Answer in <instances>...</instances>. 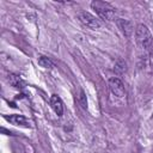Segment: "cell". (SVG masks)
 Returning a JSON list of instances; mask_svg holds the SVG:
<instances>
[{"mask_svg": "<svg viewBox=\"0 0 153 153\" xmlns=\"http://www.w3.org/2000/svg\"><path fill=\"white\" fill-rule=\"evenodd\" d=\"M135 37H136L137 44L142 49H145L147 51L151 50V48L153 45V37H152V35H151V32H149V30L147 29L146 25L139 24L136 26V29H135Z\"/></svg>", "mask_w": 153, "mask_h": 153, "instance_id": "6da1fadb", "label": "cell"}, {"mask_svg": "<svg viewBox=\"0 0 153 153\" xmlns=\"http://www.w3.org/2000/svg\"><path fill=\"white\" fill-rule=\"evenodd\" d=\"M91 7L104 20H111L114 14H115V7L111 4L105 2V1H99V0L92 1L91 2Z\"/></svg>", "mask_w": 153, "mask_h": 153, "instance_id": "7a4b0ae2", "label": "cell"}, {"mask_svg": "<svg viewBox=\"0 0 153 153\" xmlns=\"http://www.w3.org/2000/svg\"><path fill=\"white\" fill-rule=\"evenodd\" d=\"M78 18H79V20H80L85 26H87V27L91 29V30H97V29H99L100 25H102V23L99 22L98 18H96L93 14H91L90 12H86V11L80 12V13L78 14Z\"/></svg>", "mask_w": 153, "mask_h": 153, "instance_id": "3957f363", "label": "cell"}, {"mask_svg": "<svg viewBox=\"0 0 153 153\" xmlns=\"http://www.w3.org/2000/svg\"><path fill=\"white\" fill-rule=\"evenodd\" d=\"M109 88L111 91L112 94H115L116 97H124L126 94V90H124V85L123 82L118 79V78H110L109 79Z\"/></svg>", "mask_w": 153, "mask_h": 153, "instance_id": "277c9868", "label": "cell"}, {"mask_svg": "<svg viewBox=\"0 0 153 153\" xmlns=\"http://www.w3.org/2000/svg\"><path fill=\"white\" fill-rule=\"evenodd\" d=\"M116 23H117L118 29L121 30V32H122L126 37H130V36H131V33H133L134 29H133V25H131V23H130L129 20H127V19H122V18H118V19L116 20Z\"/></svg>", "mask_w": 153, "mask_h": 153, "instance_id": "5b68a950", "label": "cell"}, {"mask_svg": "<svg viewBox=\"0 0 153 153\" xmlns=\"http://www.w3.org/2000/svg\"><path fill=\"white\" fill-rule=\"evenodd\" d=\"M50 105L53 108V110L55 111V114L57 116H62L63 114V104H62V100L59 96L56 94H53L50 97Z\"/></svg>", "mask_w": 153, "mask_h": 153, "instance_id": "8992f818", "label": "cell"}, {"mask_svg": "<svg viewBox=\"0 0 153 153\" xmlns=\"http://www.w3.org/2000/svg\"><path fill=\"white\" fill-rule=\"evenodd\" d=\"M5 120L17 124V126H24V127H29V121L23 116V115H10V116H5Z\"/></svg>", "mask_w": 153, "mask_h": 153, "instance_id": "52a82bcc", "label": "cell"}, {"mask_svg": "<svg viewBox=\"0 0 153 153\" xmlns=\"http://www.w3.org/2000/svg\"><path fill=\"white\" fill-rule=\"evenodd\" d=\"M8 81H10V84H11L12 86H14V87H23V85H24L23 79H22L19 75H14V74H10Z\"/></svg>", "mask_w": 153, "mask_h": 153, "instance_id": "ba28073f", "label": "cell"}, {"mask_svg": "<svg viewBox=\"0 0 153 153\" xmlns=\"http://www.w3.org/2000/svg\"><path fill=\"white\" fill-rule=\"evenodd\" d=\"M38 65L41 66V67H43V68H48V69H51L53 67H54V65H53V62L50 61V59H48L47 56H39L38 57Z\"/></svg>", "mask_w": 153, "mask_h": 153, "instance_id": "9c48e42d", "label": "cell"}, {"mask_svg": "<svg viewBox=\"0 0 153 153\" xmlns=\"http://www.w3.org/2000/svg\"><path fill=\"white\" fill-rule=\"evenodd\" d=\"M126 62L122 60V59H118L116 62H115V66H114V71L117 73V74H122L126 72Z\"/></svg>", "mask_w": 153, "mask_h": 153, "instance_id": "30bf717a", "label": "cell"}, {"mask_svg": "<svg viewBox=\"0 0 153 153\" xmlns=\"http://www.w3.org/2000/svg\"><path fill=\"white\" fill-rule=\"evenodd\" d=\"M80 103H81L82 108H86L87 106V100H86V96H85L84 91H80Z\"/></svg>", "mask_w": 153, "mask_h": 153, "instance_id": "8fae6325", "label": "cell"}]
</instances>
